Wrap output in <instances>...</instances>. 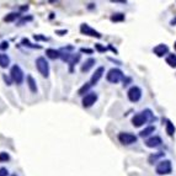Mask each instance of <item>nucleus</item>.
<instances>
[{
    "label": "nucleus",
    "mask_w": 176,
    "mask_h": 176,
    "mask_svg": "<svg viewBox=\"0 0 176 176\" xmlns=\"http://www.w3.org/2000/svg\"><path fill=\"white\" fill-rule=\"evenodd\" d=\"M73 47L72 46H68V47H64L61 51V58L63 59V62H67L69 64V72L73 73V68L74 65L80 61V54H77V53H72L69 51H72Z\"/></svg>",
    "instance_id": "nucleus-1"
},
{
    "label": "nucleus",
    "mask_w": 176,
    "mask_h": 176,
    "mask_svg": "<svg viewBox=\"0 0 176 176\" xmlns=\"http://www.w3.org/2000/svg\"><path fill=\"white\" fill-rule=\"evenodd\" d=\"M153 119V115L150 112V110H145L140 113H137L133 116L132 118V124L134 127H142L144 123H147L148 121H152Z\"/></svg>",
    "instance_id": "nucleus-2"
},
{
    "label": "nucleus",
    "mask_w": 176,
    "mask_h": 176,
    "mask_svg": "<svg viewBox=\"0 0 176 176\" xmlns=\"http://www.w3.org/2000/svg\"><path fill=\"white\" fill-rule=\"evenodd\" d=\"M35 63H36V68H37L38 73L43 78H48L49 77V64H48L47 59L44 57H38Z\"/></svg>",
    "instance_id": "nucleus-3"
},
{
    "label": "nucleus",
    "mask_w": 176,
    "mask_h": 176,
    "mask_svg": "<svg viewBox=\"0 0 176 176\" xmlns=\"http://www.w3.org/2000/svg\"><path fill=\"white\" fill-rule=\"evenodd\" d=\"M10 78H11V79H12V82H14V83H16L17 85H20V84H22V83H23L25 74H23L22 69H21L17 64H15V65H12V67H11V69H10Z\"/></svg>",
    "instance_id": "nucleus-4"
},
{
    "label": "nucleus",
    "mask_w": 176,
    "mask_h": 176,
    "mask_svg": "<svg viewBox=\"0 0 176 176\" xmlns=\"http://www.w3.org/2000/svg\"><path fill=\"white\" fill-rule=\"evenodd\" d=\"M124 74L121 69H117V68H112L108 70L107 75H106V79L108 83H112V84H117L118 82H121L123 79Z\"/></svg>",
    "instance_id": "nucleus-5"
},
{
    "label": "nucleus",
    "mask_w": 176,
    "mask_h": 176,
    "mask_svg": "<svg viewBox=\"0 0 176 176\" xmlns=\"http://www.w3.org/2000/svg\"><path fill=\"white\" fill-rule=\"evenodd\" d=\"M157 174L158 175H168L171 173V161L170 160H161L157 165Z\"/></svg>",
    "instance_id": "nucleus-6"
},
{
    "label": "nucleus",
    "mask_w": 176,
    "mask_h": 176,
    "mask_svg": "<svg viewBox=\"0 0 176 176\" xmlns=\"http://www.w3.org/2000/svg\"><path fill=\"white\" fill-rule=\"evenodd\" d=\"M137 139H138V138H137L134 134L128 133V132H122V133L118 134V140H119L123 145H131V144L136 143Z\"/></svg>",
    "instance_id": "nucleus-7"
},
{
    "label": "nucleus",
    "mask_w": 176,
    "mask_h": 176,
    "mask_svg": "<svg viewBox=\"0 0 176 176\" xmlns=\"http://www.w3.org/2000/svg\"><path fill=\"white\" fill-rule=\"evenodd\" d=\"M80 32L83 35H86V36H91V37H96V38H101L102 35L96 31L95 28H92L91 26H89L88 23H82L80 25Z\"/></svg>",
    "instance_id": "nucleus-8"
},
{
    "label": "nucleus",
    "mask_w": 176,
    "mask_h": 176,
    "mask_svg": "<svg viewBox=\"0 0 176 176\" xmlns=\"http://www.w3.org/2000/svg\"><path fill=\"white\" fill-rule=\"evenodd\" d=\"M127 95H128L129 101L138 102L140 100V97H142V90H140V88H138V86H132V88L128 90Z\"/></svg>",
    "instance_id": "nucleus-9"
},
{
    "label": "nucleus",
    "mask_w": 176,
    "mask_h": 176,
    "mask_svg": "<svg viewBox=\"0 0 176 176\" xmlns=\"http://www.w3.org/2000/svg\"><path fill=\"white\" fill-rule=\"evenodd\" d=\"M97 101V94L96 92H89L83 97V107L84 108H89L91 107L95 102Z\"/></svg>",
    "instance_id": "nucleus-10"
},
{
    "label": "nucleus",
    "mask_w": 176,
    "mask_h": 176,
    "mask_svg": "<svg viewBox=\"0 0 176 176\" xmlns=\"http://www.w3.org/2000/svg\"><path fill=\"white\" fill-rule=\"evenodd\" d=\"M163 144V140L159 136H154V137H150L149 139H147L145 142V145L148 148H159L160 145Z\"/></svg>",
    "instance_id": "nucleus-11"
},
{
    "label": "nucleus",
    "mask_w": 176,
    "mask_h": 176,
    "mask_svg": "<svg viewBox=\"0 0 176 176\" xmlns=\"http://www.w3.org/2000/svg\"><path fill=\"white\" fill-rule=\"evenodd\" d=\"M103 73H105V68H103V67H98V68L95 70V73H94V74H92V77H91V80H90L91 86L98 83V80L102 78Z\"/></svg>",
    "instance_id": "nucleus-12"
},
{
    "label": "nucleus",
    "mask_w": 176,
    "mask_h": 176,
    "mask_svg": "<svg viewBox=\"0 0 176 176\" xmlns=\"http://www.w3.org/2000/svg\"><path fill=\"white\" fill-rule=\"evenodd\" d=\"M153 52H154V54H157L158 57H164L165 54H168V52H169V47H168L166 44L161 43V44L155 46V47L153 48Z\"/></svg>",
    "instance_id": "nucleus-13"
},
{
    "label": "nucleus",
    "mask_w": 176,
    "mask_h": 176,
    "mask_svg": "<svg viewBox=\"0 0 176 176\" xmlns=\"http://www.w3.org/2000/svg\"><path fill=\"white\" fill-rule=\"evenodd\" d=\"M26 82H27V86L30 89V91L32 92V94H37V84H36V80L33 79V77L32 75H27V78H26Z\"/></svg>",
    "instance_id": "nucleus-14"
},
{
    "label": "nucleus",
    "mask_w": 176,
    "mask_h": 176,
    "mask_svg": "<svg viewBox=\"0 0 176 176\" xmlns=\"http://www.w3.org/2000/svg\"><path fill=\"white\" fill-rule=\"evenodd\" d=\"M95 63H96V59H94V58H89L85 61V63L82 65V68H80V70H82V73H88L89 70L95 65Z\"/></svg>",
    "instance_id": "nucleus-15"
},
{
    "label": "nucleus",
    "mask_w": 176,
    "mask_h": 176,
    "mask_svg": "<svg viewBox=\"0 0 176 176\" xmlns=\"http://www.w3.org/2000/svg\"><path fill=\"white\" fill-rule=\"evenodd\" d=\"M46 56L49 58V59H58V58H61V51H58V49H53V48H48V49H46Z\"/></svg>",
    "instance_id": "nucleus-16"
},
{
    "label": "nucleus",
    "mask_w": 176,
    "mask_h": 176,
    "mask_svg": "<svg viewBox=\"0 0 176 176\" xmlns=\"http://www.w3.org/2000/svg\"><path fill=\"white\" fill-rule=\"evenodd\" d=\"M164 155H165V153H163V152H158V153H155V154H152V155L148 158V163H149V164H154V163H157L159 159H161Z\"/></svg>",
    "instance_id": "nucleus-17"
},
{
    "label": "nucleus",
    "mask_w": 176,
    "mask_h": 176,
    "mask_svg": "<svg viewBox=\"0 0 176 176\" xmlns=\"http://www.w3.org/2000/svg\"><path fill=\"white\" fill-rule=\"evenodd\" d=\"M10 64V58L7 54H4V53H0V67L1 68H7Z\"/></svg>",
    "instance_id": "nucleus-18"
},
{
    "label": "nucleus",
    "mask_w": 176,
    "mask_h": 176,
    "mask_svg": "<svg viewBox=\"0 0 176 176\" xmlns=\"http://www.w3.org/2000/svg\"><path fill=\"white\" fill-rule=\"evenodd\" d=\"M20 16H21V15H20L19 12H10V14H7V15L4 17V21H5V22H12V21L17 20Z\"/></svg>",
    "instance_id": "nucleus-19"
},
{
    "label": "nucleus",
    "mask_w": 176,
    "mask_h": 176,
    "mask_svg": "<svg viewBox=\"0 0 176 176\" xmlns=\"http://www.w3.org/2000/svg\"><path fill=\"white\" fill-rule=\"evenodd\" d=\"M154 131H155V127H154V126H149V127H147L145 129H143V131L139 133V136H140L142 138H145V137L150 136L152 133H154Z\"/></svg>",
    "instance_id": "nucleus-20"
},
{
    "label": "nucleus",
    "mask_w": 176,
    "mask_h": 176,
    "mask_svg": "<svg viewBox=\"0 0 176 176\" xmlns=\"http://www.w3.org/2000/svg\"><path fill=\"white\" fill-rule=\"evenodd\" d=\"M123 20H124V14H122V12H116L111 16V21H113V22H121Z\"/></svg>",
    "instance_id": "nucleus-21"
},
{
    "label": "nucleus",
    "mask_w": 176,
    "mask_h": 176,
    "mask_svg": "<svg viewBox=\"0 0 176 176\" xmlns=\"http://www.w3.org/2000/svg\"><path fill=\"white\" fill-rule=\"evenodd\" d=\"M21 44H22V46H25V47L36 48V49H40V48H41V46H40V44H32L27 38H22V40H21Z\"/></svg>",
    "instance_id": "nucleus-22"
},
{
    "label": "nucleus",
    "mask_w": 176,
    "mask_h": 176,
    "mask_svg": "<svg viewBox=\"0 0 176 176\" xmlns=\"http://www.w3.org/2000/svg\"><path fill=\"white\" fill-rule=\"evenodd\" d=\"M166 63L171 68H176V54H169L166 57Z\"/></svg>",
    "instance_id": "nucleus-23"
},
{
    "label": "nucleus",
    "mask_w": 176,
    "mask_h": 176,
    "mask_svg": "<svg viewBox=\"0 0 176 176\" xmlns=\"http://www.w3.org/2000/svg\"><path fill=\"white\" fill-rule=\"evenodd\" d=\"M166 133H168V136H170V137H173V136L175 134V127H174V124H173L170 121L166 122Z\"/></svg>",
    "instance_id": "nucleus-24"
},
{
    "label": "nucleus",
    "mask_w": 176,
    "mask_h": 176,
    "mask_svg": "<svg viewBox=\"0 0 176 176\" xmlns=\"http://www.w3.org/2000/svg\"><path fill=\"white\" fill-rule=\"evenodd\" d=\"M32 20H33V16H31V15L22 16V17H21V20L17 22V25H19V26H22L25 22H30V21H32Z\"/></svg>",
    "instance_id": "nucleus-25"
},
{
    "label": "nucleus",
    "mask_w": 176,
    "mask_h": 176,
    "mask_svg": "<svg viewBox=\"0 0 176 176\" xmlns=\"http://www.w3.org/2000/svg\"><path fill=\"white\" fill-rule=\"evenodd\" d=\"M90 88H91V84H90V83H86L85 85H83L82 88L79 89V91H78V94H79V95H84L85 92H88V91H89V89H90Z\"/></svg>",
    "instance_id": "nucleus-26"
},
{
    "label": "nucleus",
    "mask_w": 176,
    "mask_h": 176,
    "mask_svg": "<svg viewBox=\"0 0 176 176\" xmlns=\"http://www.w3.org/2000/svg\"><path fill=\"white\" fill-rule=\"evenodd\" d=\"M10 160V155L6 152H1L0 153V163H6Z\"/></svg>",
    "instance_id": "nucleus-27"
},
{
    "label": "nucleus",
    "mask_w": 176,
    "mask_h": 176,
    "mask_svg": "<svg viewBox=\"0 0 176 176\" xmlns=\"http://www.w3.org/2000/svg\"><path fill=\"white\" fill-rule=\"evenodd\" d=\"M33 38L36 40V41H48V37H46V36H42V35H33Z\"/></svg>",
    "instance_id": "nucleus-28"
},
{
    "label": "nucleus",
    "mask_w": 176,
    "mask_h": 176,
    "mask_svg": "<svg viewBox=\"0 0 176 176\" xmlns=\"http://www.w3.org/2000/svg\"><path fill=\"white\" fill-rule=\"evenodd\" d=\"M95 48H96L98 52H106V51H107V48L103 47L101 43H96V44H95Z\"/></svg>",
    "instance_id": "nucleus-29"
},
{
    "label": "nucleus",
    "mask_w": 176,
    "mask_h": 176,
    "mask_svg": "<svg viewBox=\"0 0 176 176\" xmlns=\"http://www.w3.org/2000/svg\"><path fill=\"white\" fill-rule=\"evenodd\" d=\"M2 79H4V82L6 83V85H11L12 79H11V78H9V77H6V74H4V75H2Z\"/></svg>",
    "instance_id": "nucleus-30"
},
{
    "label": "nucleus",
    "mask_w": 176,
    "mask_h": 176,
    "mask_svg": "<svg viewBox=\"0 0 176 176\" xmlns=\"http://www.w3.org/2000/svg\"><path fill=\"white\" fill-rule=\"evenodd\" d=\"M80 52H82V53H88V54H92V52H94V51H92L91 48H85V47H82V48H80Z\"/></svg>",
    "instance_id": "nucleus-31"
},
{
    "label": "nucleus",
    "mask_w": 176,
    "mask_h": 176,
    "mask_svg": "<svg viewBox=\"0 0 176 176\" xmlns=\"http://www.w3.org/2000/svg\"><path fill=\"white\" fill-rule=\"evenodd\" d=\"M7 48H9V43H7L6 41H4V42H1V43H0V49L5 51V49H7Z\"/></svg>",
    "instance_id": "nucleus-32"
},
{
    "label": "nucleus",
    "mask_w": 176,
    "mask_h": 176,
    "mask_svg": "<svg viewBox=\"0 0 176 176\" xmlns=\"http://www.w3.org/2000/svg\"><path fill=\"white\" fill-rule=\"evenodd\" d=\"M9 175V171L6 168H0V176H7Z\"/></svg>",
    "instance_id": "nucleus-33"
},
{
    "label": "nucleus",
    "mask_w": 176,
    "mask_h": 176,
    "mask_svg": "<svg viewBox=\"0 0 176 176\" xmlns=\"http://www.w3.org/2000/svg\"><path fill=\"white\" fill-rule=\"evenodd\" d=\"M56 33H57V35H59V36H64V35H67V33H68V31H67V30H57V31H56Z\"/></svg>",
    "instance_id": "nucleus-34"
},
{
    "label": "nucleus",
    "mask_w": 176,
    "mask_h": 176,
    "mask_svg": "<svg viewBox=\"0 0 176 176\" xmlns=\"http://www.w3.org/2000/svg\"><path fill=\"white\" fill-rule=\"evenodd\" d=\"M20 10H21V11H27V10H28V5H25V6H20Z\"/></svg>",
    "instance_id": "nucleus-35"
},
{
    "label": "nucleus",
    "mask_w": 176,
    "mask_h": 176,
    "mask_svg": "<svg viewBox=\"0 0 176 176\" xmlns=\"http://www.w3.org/2000/svg\"><path fill=\"white\" fill-rule=\"evenodd\" d=\"M174 47H175V49H176V42H175V44H174Z\"/></svg>",
    "instance_id": "nucleus-36"
},
{
    "label": "nucleus",
    "mask_w": 176,
    "mask_h": 176,
    "mask_svg": "<svg viewBox=\"0 0 176 176\" xmlns=\"http://www.w3.org/2000/svg\"><path fill=\"white\" fill-rule=\"evenodd\" d=\"M11 176H17V175H16V174H14V175H11Z\"/></svg>",
    "instance_id": "nucleus-37"
}]
</instances>
